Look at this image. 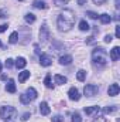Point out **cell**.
<instances>
[{"label":"cell","instance_id":"obj_1","mask_svg":"<svg viewBox=\"0 0 120 122\" xmlns=\"http://www.w3.org/2000/svg\"><path fill=\"white\" fill-rule=\"evenodd\" d=\"M75 13L69 9H65L64 11H61L60 16H58V20H57V26H58V30L65 33V31H69L74 24H75Z\"/></svg>","mask_w":120,"mask_h":122},{"label":"cell","instance_id":"obj_2","mask_svg":"<svg viewBox=\"0 0 120 122\" xmlns=\"http://www.w3.org/2000/svg\"><path fill=\"white\" fill-rule=\"evenodd\" d=\"M107 60H109L107 53L103 48L99 47V48H95L92 51V61H93V65L95 67H103V65H106L107 64Z\"/></svg>","mask_w":120,"mask_h":122},{"label":"cell","instance_id":"obj_3","mask_svg":"<svg viewBox=\"0 0 120 122\" xmlns=\"http://www.w3.org/2000/svg\"><path fill=\"white\" fill-rule=\"evenodd\" d=\"M0 118L3 122H16L17 119V109L10 105H4L0 108Z\"/></svg>","mask_w":120,"mask_h":122},{"label":"cell","instance_id":"obj_4","mask_svg":"<svg viewBox=\"0 0 120 122\" xmlns=\"http://www.w3.org/2000/svg\"><path fill=\"white\" fill-rule=\"evenodd\" d=\"M37 95H38V94H37V91H35V88L30 87L24 94L20 95V101H21V104H30L31 101H34V99L37 98Z\"/></svg>","mask_w":120,"mask_h":122},{"label":"cell","instance_id":"obj_5","mask_svg":"<svg viewBox=\"0 0 120 122\" xmlns=\"http://www.w3.org/2000/svg\"><path fill=\"white\" fill-rule=\"evenodd\" d=\"M97 92H99V87H97V85H93V84L85 85V88H83V94H85L88 98H92V97H95Z\"/></svg>","mask_w":120,"mask_h":122},{"label":"cell","instance_id":"obj_6","mask_svg":"<svg viewBox=\"0 0 120 122\" xmlns=\"http://www.w3.org/2000/svg\"><path fill=\"white\" fill-rule=\"evenodd\" d=\"M48 38H50V29L47 24H42L40 29V40H41V43H47Z\"/></svg>","mask_w":120,"mask_h":122},{"label":"cell","instance_id":"obj_7","mask_svg":"<svg viewBox=\"0 0 120 122\" xmlns=\"http://www.w3.org/2000/svg\"><path fill=\"white\" fill-rule=\"evenodd\" d=\"M40 64L42 67H50L52 64V57L48 56V54H41L40 56Z\"/></svg>","mask_w":120,"mask_h":122},{"label":"cell","instance_id":"obj_8","mask_svg":"<svg viewBox=\"0 0 120 122\" xmlns=\"http://www.w3.org/2000/svg\"><path fill=\"white\" fill-rule=\"evenodd\" d=\"M68 97H69L71 101H79V99H81V94L78 91V88H75V87H72V88L68 91Z\"/></svg>","mask_w":120,"mask_h":122},{"label":"cell","instance_id":"obj_9","mask_svg":"<svg viewBox=\"0 0 120 122\" xmlns=\"http://www.w3.org/2000/svg\"><path fill=\"white\" fill-rule=\"evenodd\" d=\"M119 58H120V47H113L110 50V60L117 61Z\"/></svg>","mask_w":120,"mask_h":122},{"label":"cell","instance_id":"obj_10","mask_svg":"<svg viewBox=\"0 0 120 122\" xmlns=\"http://www.w3.org/2000/svg\"><path fill=\"white\" fill-rule=\"evenodd\" d=\"M120 91V87L119 84H112L110 87H109V90H107V94L110 95V97H116Z\"/></svg>","mask_w":120,"mask_h":122},{"label":"cell","instance_id":"obj_11","mask_svg":"<svg viewBox=\"0 0 120 122\" xmlns=\"http://www.w3.org/2000/svg\"><path fill=\"white\" fill-rule=\"evenodd\" d=\"M50 107H48V104L45 102V101H42L41 104H40V112H41V115H48L50 114Z\"/></svg>","mask_w":120,"mask_h":122},{"label":"cell","instance_id":"obj_12","mask_svg":"<svg viewBox=\"0 0 120 122\" xmlns=\"http://www.w3.org/2000/svg\"><path fill=\"white\" fill-rule=\"evenodd\" d=\"M72 62V56L66 54V56H61L60 57V64L61 65H69Z\"/></svg>","mask_w":120,"mask_h":122},{"label":"cell","instance_id":"obj_13","mask_svg":"<svg viewBox=\"0 0 120 122\" xmlns=\"http://www.w3.org/2000/svg\"><path fill=\"white\" fill-rule=\"evenodd\" d=\"M6 91L10 92V94L16 92V82H14V80H9V82L6 84Z\"/></svg>","mask_w":120,"mask_h":122},{"label":"cell","instance_id":"obj_14","mask_svg":"<svg viewBox=\"0 0 120 122\" xmlns=\"http://www.w3.org/2000/svg\"><path fill=\"white\" fill-rule=\"evenodd\" d=\"M99 20H100V23H103V24H109V23L112 21V17H110L107 13H103V14L99 16Z\"/></svg>","mask_w":120,"mask_h":122},{"label":"cell","instance_id":"obj_15","mask_svg":"<svg viewBox=\"0 0 120 122\" xmlns=\"http://www.w3.org/2000/svg\"><path fill=\"white\" fill-rule=\"evenodd\" d=\"M99 111H100V108L97 105H95V107H85V114L86 115H92V114L99 112Z\"/></svg>","mask_w":120,"mask_h":122},{"label":"cell","instance_id":"obj_16","mask_svg":"<svg viewBox=\"0 0 120 122\" xmlns=\"http://www.w3.org/2000/svg\"><path fill=\"white\" fill-rule=\"evenodd\" d=\"M26 65H27V61H26V58H23V57H18V58L16 60V67H17L18 70L24 68Z\"/></svg>","mask_w":120,"mask_h":122},{"label":"cell","instance_id":"obj_17","mask_svg":"<svg viewBox=\"0 0 120 122\" xmlns=\"http://www.w3.org/2000/svg\"><path fill=\"white\" fill-rule=\"evenodd\" d=\"M54 81H55V84L64 85V84L66 82V77H64V75H60V74H57V75H54Z\"/></svg>","mask_w":120,"mask_h":122},{"label":"cell","instance_id":"obj_18","mask_svg":"<svg viewBox=\"0 0 120 122\" xmlns=\"http://www.w3.org/2000/svg\"><path fill=\"white\" fill-rule=\"evenodd\" d=\"M17 41H18V33L14 31V33L10 34V37H9V43H10V44H16Z\"/></svg>","mask_w":120,"mask_h":122},{"label":"cell","instance_id":"obj_19","mask_svg":"<svg viewBox=\"0 0 120 122\" xmlns=\"http://www.w3.org/2000/svg\"><path fill=\"white\" fill-rule=\"evenodd\" d=\"M27 78H30V71H23L18 74V81L20 82H24Z\"/></svg>","mask_w":120,"mask_h":122},{"label":"cell","instance_id":"obj_20","mask_svg":"<svg viewBox=\"0 0 120 122\" xmlns=\"http://www.w3.org/2000/svg\"><path fill=\"white\" fill-rule=\"evenodd\" d=\"M89 24H88V21L86 20H81L79 21V30L81 31H89Z\"/></svg>","mask_w":120,"mask_h":122},{"label":"cell","instance_id":"obj_21","mask_svg":"<svg viewBox=\"0 0 120 122\" xmlns=\"http://www.w3.org/2000/svg\"><path fill=\"white\" fill-rule=\"evenodd\" d=\"M32 6L37 7V9H47V4H45L44 0H34V4Z\"/></svg>","mask_w":120,"mask_h":122},{"label":"cell","instance_id":"obj_22","mask_svg":"<svg viewBox=\"0 0 120 122\" xmlns=\"http://www.w3.org/2000/svg\"><path fill=\"white\" fill-rule=\"evenodd\" d=\"M24 20H26V23L32 24V23L35 21V16H34L32 13H27V14H26V17H24Z\"/></svg>","mask_w":120,"mask_h":122},{"label":"cell","instance_id":"obj_23","mask_svg":"<svg viewBox=\"0 0 120 122\" xmlns=\"http://www.w3.org/2000/svg\"><path fill=\"white\" fill-rule=\"evenodd\" d=\"M76 78H78L79 81H85V78H86V71H85V70H79L78 74H76Z\"/></svg>","mask_w":120,"mask_h":122},{"label":"cell","instance_id":"obj_24","mask_svg":"<svg viewBox=\"0 0 120 122\" xmlns=\"http://www.w3.org/2000/svg\"><path fill=\"white\" fill-rule=\"evenodd\" d=\"M44 84H45V87H47V88H54V84H52V81H51V75H50V74L45 77Z\"/></svg>","mask_w":120,"mask_h":122},{"label":"cell","instance_id":"obj_25","mask_svg":"<svg viewBox=\"0 0 120 122\" xmlns=\"http://www.w3.org/2000/svg\"><path fill=\"white\" fill-rule=\"evenodd\" d=\"M116 109H117V107H116V105H112V107H105V108H103V112H105V114H112V112H115Z\"/></svg>","mask_w":120,"mask_h":122},{"label":"cell","instance_id":"obj_26","mask_svg":"<svg viewBox=\"0 0 120 122\" xmlns=\"http://www.w3.org/2000/svg\"><path fill=\"white\" fill-rule=\"evenodd\" d=\"M71 122H82V118H81V115L78 114V112H75L74 115H72V121Z\"/></svg>","mask_w":120,"mask_h":122},{"label":"cell","instance_id":"obj_27","mask_svg":"<svg viewBox=\"0 0 120 122\" xmlns=\"http://www.w3.org/2000/svg\"><path fill=\"white\" fill-rule=\"evenodd\" d=\"M68 3H69V0H55V6H58V7H62Z\"/></svg>","mask_w":120,"mask_h":122},{"label":"cell","instance_id":"obj_28","mask_svg":"<svg viewBox=\"0 0 120 122\" xmlns=\"http://www.w3.org/2000/svg\"><path fill=\"white\" fill-rule=\"evenodd\" d=\"M86 16L89 17V19H92V20H96L99 16L96 14V13H93V11H86Z\"/></svg>","mask_w":120,"mask_h":122},{"label":"cell","instance_id":"obj_29","mask_svg":"<svg viewBox=\"0 0 120 122\" xmlns=\"http://www.w3.org/2000/svg\"><path fill=\"white\" fill-rule=\"evenodd\" d=\"M93 122H107V121H106V118H105L103 115H99V117H96V118L93 119Z\"/></svg>","mask_w":120,"mask_h":122},{"label":"cell","instance_id":"obj_30","mask_svg":"<svg viewBox=\"0 0 120 122\" xmlns=\"http://www.w3.org/2000/svg\"><path fill=\"white\" fill-rule=\"evenodd\" d=\"M4 65H6V68H11V67L14 65V62H13V60H11V58H7Z\"/></svg>","mask_w":120,"mask_h":122},{"label":"cell","instance_id":"obj_31","mask_svg":"<svg viewBox=\"0 0 120 122\" xmlns=\"http://www.w3.org/2000/svg\"><path fill=\"white\" fill-rule=\"evenodd\" d=\"M52 122H64V117H61V115H55V117L52 118Z\"/></svg>","mask_w":120,"mask_h":122},{"label":"cell","instance_id":"obj_32","mask_svg":"<svg viewBox=\"0 0 120 122\" xmlns=\"http://www.w3.org/2000/svg\"><path fill=\"white\" fill-rule=\"evenodd\" d=\"M107 0H93V3L96 4V6H100V4H103V3H106Z\"/></svg>","mask_w":120,"mask_h":122},{"label":"cell","instance_id":"obj_33","mask_svg":"<svg viewBox=\"0 0 120 122\" xmlns=\"http://www.w3.org/2000/svg\"><path fill=\"white\" fill-rule=\"evenodd\" d=\"M113 38H112V36L110 34H107V36H105V43H110Z\"/></svg>","mask_w":120,"mask_h":122},{"label":"cell","instance_id":"obj_34","mask_svg":"<svg viewBox=\"0 0 120 122\" xmlns=\"http://www.w3.org/2000/svg\"><path fill=\"white\" fill-rule=\"evenodd\" d=\"M6 17H7L6 10H0V19H6Z\"/></svg>","mask_w":120,"mask_h":122},{"label":"cell","instance_id":"obj_35","mask_svg":"<svg viewBox=\"0 0 120 122\" xmlns=\"http://www.w3.org/2000/svg\"><path fill=\"white\" fill-rule=\"evenodd\" d=\"M7 29H9V26H7V24H1V26H0V33H3V31H6Z\"/></svg>","mask_w":120,"mask_h":122},{"label":"cell","instance_id":"obj_36","mask_svg":"<svg viewBox=\"0 0 120 122\" xmlns=\"http://www.w3.org/2000/svg\"><path fill=\"white\" fill-rule=\"evenodd\" d=\"M28 118H30V114H28V112H26V114L23 115V118H21V119H23V121H27Z\"/></svg>","mask_w":120,"mask_h":122},{"label":"cell","instance_id":"obj_37","mask_svg":"<svg viewBox=\"0 0 120 122\" xmlns=\"http://www.w3.org/2000/svg\"><path fill=\"white\" fill-rule=\"evenodd\" d=\"M116 37H117V38L120 37V27H119V26L116 27Z\"/></svg>","mask_w":120,"mask_h":122},{"label":"cell","instance_id":"obj_38","mask_svg":"<svg viewBox=\"0 0 120 122\" xmlns=\"http://www.w3.org/2000/svg\"><path fill=\"white\" fill-rule=\"evenodd\" d=\"M34 48H35V53H37V54H40V47H38V46H35Z\"/></svg>","mask_w":120,"mask_h":122},{"label":"cell","instance_id":"obj_39","mask_svg":"<svg viewBox=\"0 0 120 122\" xmlns=\"http://www.w3.org/2000/svg\"><path fill=\"white\" fill-rule=\"evenodd\" d=\"M78 3H79V4H81V6H82V4H83V3H85V0H78Z\"/></svg>","mask_w":120,"mask_h":122},{"label":"cell","instance_id":"obj_40","mask_svg":"<svg viewBox=\"0 0 120 122\" xmlns=\"http://www.w3.org/2000/svg\"><path fill=\"white\" fill-rule=\"evenodd\" d=\"M1 68H3V65H1V62H0V72H1Z\"/></svg>","mask_w":120,"mask_h":122},{"label":"cell","instance_id":"obj_41","mask_svg":"<svg viewBox=\"0 0 120 122\" xmlns=\"http://www.w3.org/2000/svg\"><path fill=\"white\" fill-rule=\"evenodd\" d=\"M0 47H3V44H1V41H0Z\"/></svg>","mask_w":120,"mask_h":122},{"label":"cell","instance_id":"obj_42","mask_svg":"<svg viewBox=\"0 0 120 122\" xmlns=\"http://www.w3.org/2000/svg\"><path fill=\"white\" fill-rule=\"evenodd\" d=\"M20 1H23V0H20Z\"/></svg>","mask_w":120,"mask_h":122}]
</instances>
